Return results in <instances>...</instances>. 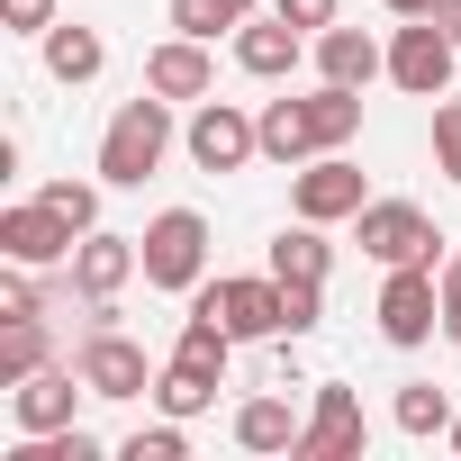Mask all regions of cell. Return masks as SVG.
Listing matches in <instances>:
<instances>
[{
	"instance_id": "obj_1",
	"label": "cell",
	"mask_w": 461,
	"mask_h": 461,
	"mask_svg": "<svg viewBox=\"0 0 461 461\" xmlns=\"http://www.w3.org/2000/svg\"><path fill=\"white\" fill-rule=\"evenodd\" d=\"M163 154H172V100L163 91H136L109 118V136H100V181L109 190H145L163 172Z\"/></svg>"
},
{
	"instance_id": "obj_2",
	"label": "cell",
	"mask_w": 461,
	"mask_h": 461,
	"mask_svg": "<svg viewBox=\"0 0 461 461\" xmlns=\"http://www.w3.org/2000/svg\"><path fill=\"white\" fill-rule=\"evenodd\" d=\"M136 254H145V290L190 299V290L208 281V217H199V208H163V217H145Z\"/></svg>"
},
{
	"instance_id": "obj_3",
	"label": "cell",
	"mask_w": 461,
	"mask_h": 461,
	"mask_svg": "<svg viewBox=\"0 0 461 461\" xmlns=\"http://www.w3.org/2000/svg\"><path fill=\"white\" fill-rule=\"evenodd\" d=\"M353 245H362L380 272H398V263H443V226H434L416 199H371V208L353 217Z\"/></svg>"
},
{
	"instance_id": "obj_4",
	"label": "cell",
	"mask_w": 461,
	"mask_h": 461,
	"mask_svg": "<svg viewBox=\"0 0 461 461\" xmlns=\"http://www.w3.org/2000/svg\"><path fill=\"white\" fill-rule=\"evenodd\" d=\"M380 344H398V353H416V344H434L443 335V281H434V263H398L389 281H380Z\"/></svg>"
},
{
	"instance_id": "obj_5",
	"label": "cell",
	"mask_w": 461,
	"mask_h": 461,
	"mask_svg": "<svg viewBox=\"0 0 461 461\" xmlns=\"http://www.w3.org/2000/svg\"><path fill=\"white\" fill-rule=\"evenodd\" d=\"M181 145H190V163L199 172H245L254 154H263V118H245L236 100H190V127H181Z\"/></svg>"
},
{
	"instance_id": "obj_6",
	"label": "cell",
	"mask_w": 461,
	"mask_h": 461,
	"mask_svg": "<svg viewBox=\"0 0 461 461\" xmlns=\"http://www.w3.org/2000/svg\"><path fill=\"white\" fill-rule=\"evenodd\" d=\"M362 208H371V181H362V163H353L344 145L290 172V217H317V226H344V217H362Z\"/></svg>"
},
{
	"instance_id": "obj_7",
	"label": "cell",
	"mask_w": 461,
	"mask_h": 461,
	"mask_svg": "<svg viewBox=\"0 0 461 461\" xmlns=\"http://www.w3.org/2000/svg\"><path fill=\"white\" fill-rule=\"evenodd\" d=\"M73 371L91 380V398H154V362H145V344L127 326H82Z\"/></svg>"
},
{
	"instance_id": "obj_8",
	"label": "cell",
	"mask_w": 461,
	"mask_h": 461,
	"mask_svg": "<svg viewBox=\"0 0 461 461\" xmlns=\"http://www.w3.org/2000/svg\"><path fill=\"white\" fill-rule=\"evenodd\" d=\"M190 308L226 317L236 326V344H272L281 335V272H236V281H199Z\"/></svg>"
},
{
	"instance_id": "obj_9",
	"label": "cell",
	"mask_w": 461,
	"mask_h": 461,
	"mask_svg": "<svg viewBox=\"0 0 461 461\" xmlns=\"http://www.w3.org/2000/svg\"><path fill=\"white\" fill-rule=\"evenodd\" d=\"M452 64H461V46H452L434 19H407V28L389 37V82H398L407 100H443V91H452Z\"/></svg>"
},
{
	"instance_id": "obj_10",
	"label": "cell",
	"mask_w": 461,
	"mask_h": 461,
	"mask_svg": "<svg viewBox=\"0 0 461 461\" xmlns=\"http://www.w3.org/2000/svg\"><path fill=\"white\" fill-rule=\"evenodd\" d=\"M73 226L46 208V199H19V208H0V263H28V272H64L73 263Z\"/></svg>"
},
{
	"instance_id": "obj_11",
	"label": "cell",
	"mask_w": 461,
	"mask_h": 461,
	"mask_svg": "<svg viewBox=\"0 0 461 461\" xmlns=\"http://www.w3.org/2000/svg\"><path fill=\"white\" fill-rule=\"evenodd\" d=\"M82 398H91V380H82L73 362H46V371H28V380L10 389V425H19V434H55V425H82Z\"/></svg>"
},
{
	"instance_id": "obj_12",
	"label": "cell",
	"mask_w": 461,
	"mask_h": 461,
	"mask_svg": "<svg viewBox=\"0 0 461 461\" xmlns=\"http://www.w3.org/2000/svg\"><path fill=\"white\" fill-rule=\"evenodd\" d=\"M145 272V254H136V236H109V226H91V236L73 245V263H64V290L91 308V299H118L127 281Z\"/></svg>"
},
{
	"instance_id": "obj_13",
	"label": "cell",
	"mask_w": 461,
	"mask_h": 461,
	"mask_svg": "<svg viewBox=\"0 0 461 461\" xmlns=\"http://www.w3.org/2000/svg\"><path fill=\"white\" fill-rule=\"evenodd\" d=\"M362 443H371L362 398H353L344 380H317V407H308V425H299V461H353Z\"/></svg>"
},
{
	"instance_id": "obj_14",
	"label": "cell",
	"mask_w": 461,
	"mask_h": 461,
	"mask_svg": "<svg viewBox=\"0 0 461 461\" xmlns=\"http://www.w3.org/2000/svg\"><path fill=\"white\" fill-rule=\"evenodd\" d=\"M308 55H317V37H308V28H290L281 10H272V19L254 10V19L236 28V64H245L254 82H290V73H299Z\"/></svg>"
},
{
	"instance_id": "obj_15",
	"label": "cell",
	"mask_w": 461,
	"mask_h": 461,
	"mask_svg": "<svg viewBox=\"0 0 461 461\" xmlns=\"http://www.w3.org/2000/svg\"><path fill=\"white\" fill-rule=\"evenodd\" d=\"M145 91H163L172 109H181V100H208V91H217V55H208V37H181V28H172V37L145 55Z\"/></svg>"
},
{
	"instance_id": "obj_16",
	"label": "cell",
	"mask_w": 461,
	"mask_h": 461,
	"mask_svg": "<svg viewBox=\"0 0 461 461\" xmlns=\"http://www.w3.org/2000/svg\"><path fill=\"white\" fill-rule=\"evenodd\" d=\"M389 73V46L371 37V28H317V82H344V91H371Z\"/></svg>"
},
{
	"instance_id": "obj_17",
	"label": "cell",
	"mask_w": 461,
	"mask_h": 461,
	"mask_svg": "<svg viewBox=\"0 0 461 461\" xmlns=\"http://www.w3.org/2000/svg\"><path fill=\"white\" fill-rule=\"evenodd\" d=\"M281 389H290V380H281ZM281 389H263V398L236 407V425H226V434H236V452H299V425H308V416H299Z\"/></svg>"
},
{
	"instance_id": "obj_18",
	"label": "cell",
	"mask_w": 461,
	"mask_h": 461,
	"mask_svg": "<svg viewBox=\"0 0 461 461\" xmlns=\"http://www.w3.org/2000/svg\"><path fill=\"white\" fill-rule=\"evenodd\" d=\"M46 73L64 82V91H82V82H100V64H109V46H100V28H82V19H55L46 37Z\"/></svg>"
},
{
	"instance_id": "obj_19",
	"label": "cell",
	"mask_w": 461,
	"mask_h": 461,
	"mask_svg": "<svg viewBox=\"0 0 461 461\" xmlns=\"http://www.w3.org/2000/svg\"><path fill=\"white\" fill-rule=\"evenodd\" d=\"M452 389H434V380H398V398H389V425L407 434V443H443L452 434Z\"/></svg>"
},
{
	"instance_id": "obj_20",
	"label": "cell",
	"mask_w": 461,
	"mask_h": 461,
	"mask_svg": "<svg viewBox=\"0 0 461 461\" xmlns=\"http://www.w3.org/2000/svg\"><path fill=\"white\" fill-rule=\"evenodd\" d=\"M326 145H317V118H308V100H272L263 109V163H317Z\"/></svg>"
},
{
	"instance_id": "obj_21",
	"label": "cell",
	"mask_w": 461,
	"mask_h": 461,
	"mask_svg": "<svg viewBox=\"0 0 461 461\" xmlns=\"http://www.w3.org/2000/svg\"><path fill=\"white\" fill-rule=\"evenodd\" d=\"M263 272H281V281H326V272H335V245H326V226H317V217L281 226V236H272V263H263Z\"/></svg>"
},
{
	"instance_id": "obj_22",
	"label": "cell",
	"mask_w": 461,
	"mask_h": 461,
	"mask_svg": "<svg viewBox=\"0 0 461 461\" xmlns=\"http://www.w3.org/2000/svg\"><path fill=\"white\" fill-rule=\"evenodd\" d=\"M172 362H190V371L226 380V362H236V326H226V317H208V308H190V326L172 335Z\"/></svg>"
},
{
	"instance_id": "obj_23",
	"label": "cell",
	"mask_w": 461,
	"mask_h": 461,
	"mask_svg": "<svg viewBox=\"0 0 461 461\" xmlns=\"http://www.w3.org/2000/svg\"><path fill=\"white\" fill-rule=\"evenodd\" d=\"M55 362V335H46V317H0V389H19L28 371H46Z\"/></svg>"
},
{
	"instance_id": "obj_24",
	"label": "cell",
	"mask_w": 461,
	"mask_h": 461,
	"mask_svg": "<svg viewBox=\"0 0 461 461\" xmlns=\"http://www.w3.org/2000/svg\"><path fill=\"white\" fill-rule=\"evenodd\" d=\"M217 389H226V380H208V371H190V362H163V371H154V416H181V425H190V416L217 407Z\"/></svg>"
},
{
	"instance_id": "obj_25",
	"label": "cell",
	"mask_w": 461,
	"mask_h": 461,
	"mask_svg": "<svg viewBox=\"0 0 461 461\" xmlns=\"http://www.w3.org/2000/svg\"><path fill=\"white\" fill-rule=\"evenodd\" d=\"M308 118H317V145L335 154V145H353V136H362V91L317 82V91H308Z\"/></svg>"
},
{
	"instance_id": "obj_26",
	"label": "cell",
	"mask_w": 461,
	"mask_h": 461,
	"mask_svg": "<svg viewBox=\"0 0 461 461\" xmlns=\"http://www.w3.org/2000/svg\"><path fill=\"white\" fill-rule=\"evenodd\" d=\"M254 10H263V0H172V28H181V37H208V46H217V37H236V28H245Z\"/></svg>"
},
{
	"instance_id": "obj_27",
	"label": "cell",
	"mask_w": 461,
	"mask_h": 461,
	"mask_svg": "<svg viewBox=\"0 0 461 461\" xmlns=\"http://www.w3.org/2000/svg\"><path fill=\"white\" fill-rule=\"evenodd\" d=\"M100 190H109V181H46L37 199H46V208L73 226V236H91V226H100Z\"/></svg>"
},
{
	"instance_id": "obj_28",
	"label": "cell",
	"mask_w": 461,
	"mask_h": 461,
	"mask_svg": "<svg viewBox=\"0 0 461 461\" xmlns=\"http://www.w3.org/2000/svg\"><path fill=\"white\" fill-rule=\"evenodd\" d=\"M118 461H190V425H181V416H163V425H136V434L118 443Z\"/></svg>"
},
{
	"instance_id": "obj_29",
	"label": "cell",
	"mask_w": 461,
	"mask_h": 461,
	"mask_svg": "<svg viewBox=\"0 0 461 461\" xmlns=\"http://www.w3.org/2000/svg\"><path fill=\"white\" fill-rule=\"evenodd\" d=\"M326 326V281H281V335H317Z\"/></svg>"
},
{
	"instance_id": "obj_30",
	"label": "cell",
	"mask_w": 461,
	"mask_h": 461,
	"mask_svg": "<svg viewBox=\"0 0 461 461\" xmlns=\"http://www.w3.org/2000/svg\"><path fill=\"white\" fill-rule=\"evenodd\" d=\"M0 317H46V272L0 263Z\"/></svg>"
},
{
	"instance_id": "obj_31",
	"label": "cell",
	"mask_w": 461,
	"mask_h": 461,
	"mask_svg": "<svg viewBox=\"0 0 461 461\" xmlns=\"http://www.w3.org/2000/svg\"><path fill=\"white\" fill-rule=\"evenodd\" d=\"M434 172L461 190V100H452V91L434 100Z\"/></svg>"
},
{
	"instance_id": "obj_32",
	"label": "cell",
	"mask_w": 461,
	"mask_h": 461,
	"mask_svg": "<svg viewBox=\"0 0 461 461\" xmlns=\"http://www.w3.org/2000/svg\"><path fill=\"white\" fill-rule=\"evenodd\" d=\"M0 28H10V37H46L55 28V0H0Z\"/></svg>"
},
{
	"instance_id": "obj_33",
	"label": "cell",
	"mask_w": 461,
	"mask_h": 461,
	"mask_svg": "<svg viewBox=\"0 0 461 461\" xmlns=\"http://www.w3.org/2000/svg\"><path fill=\"white\" fill-rule=\"evenodd\" d=\"M434 281H443V344H461V254H443Z\"/></svg>"
},
{
	"instance_id": "obj_34",
	"label": "cell",
	"mask_w": 461,
	"mask_h": 461,
	"mask_svg": "<svg viewBox=\"0 0 461 461\" xmlns=\"http://www.w3.org/2000/svg\"><path fill=\"white\" fill-rule=\"evenodd\" d=\"M272 10H281L290 28H308V37H317V28H335V19H344V0H272Z\"/></svg>"
},
{
	"instance_id": "obj_35",
	"label": "cell",
	"mask_w": 461,
	"mask_h": 461,
	"mask_svg": "<svg viewBox=\"0 0 461 461\" xmlns=\"http://www.w3.org/2000/svg\"><path fill=\"white\" fill-rule=\"evenodd\" d=\"M434 28H443V37L461 46V0H434Z\"/></svg>"
},
{
	"instance_id": "obj_36",
	"label": "cell",
	"mask_w": 461,
	"mask_h": 461,
	"mask_svg": "<svg viewBox=\"0 0 461 461\" xmlns=\"http://www.w3.org/2000/svg\"><path fill=\"white\" fill-rule=\"evenodd\" d=\"M389 19H434V0H380Z\"/></svg>"
},
{
	"instance_id": "obj_37",
	"label": "cell",
	"mask_w": 461,
	"mask_h": 461,
	"mask_svg": "<svg viewBox=\"0 0 461 461\" xmlns=\"http://www.w3.org/2000/svg\"><path fill=\"white\" fill-rule=\"evenodd\" d=\"M443 443H452V452H461V416H452V434H443Z\"/></svg>"
}]
</instances>
